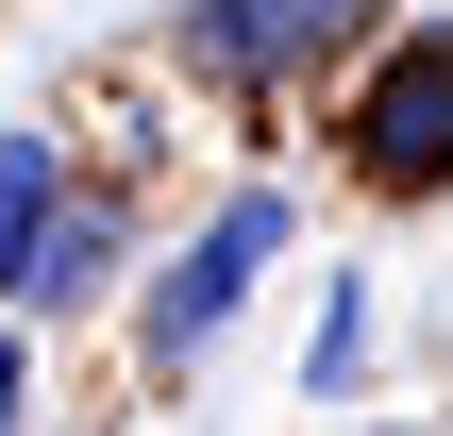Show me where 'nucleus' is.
I'll return each mask as SVG.
<instances>
[{
	"instance_id": "nucleus-1",
	"label": "nucleus",
	"mask_w": 453,
	"mask_h": 436,
	"mask_svg": "<svg viewBox=\"0 0 453 436\" xmlns=\"http://www.w3.org/2000/svg\"><path fill=\"white\" fill-rule=\"evenodd\" d=\"M269 252H286V202H219V218H202V252H185V269L151 286V353L185 370V353H202V336L235 319V286H252Z\"/></svg>"
},
{
	"instance_id": "nucleus-2",
	"label": "nucleus",
	"mask_w": 453,
	"mask_h": 436,
	"mask_svg": "<svg viewBox=\"0 0 453 436\" xmlns=\"http://www.w3.org/2000/svg\"><path fill=\"white\" fill-rule=\"evenodd\" d=\"M353 151H370V185H453V34L353 101Z\"/></svg>"
},
{
	"instance_id": "nucleus-3",
	"label": "nucleus",
	"mask_w": 453,
	"mask_h": 436,
	"mask_svg": "<svg viewBox=\"0 0 453 436\" xmlns=\"http://www.w3.org/2000/svg\"><path fill=\"white\" fill-rule=\"evenodd\" d=\"M185 34H202L235 84H286V67H319L336 34H370V0H185Z\"/></svg>"
},
{
	"instance_id": "nucleus-4",
	"label": "nucleus",
	"mask_w": 453,
	"mask_h": 436,
	"mask_svg": "<svg viewBox=\"0 0 453 436\" xmlns=\"http://www.w3.org/2000/svg\"><path fill=\"white\" fill-rule=\"evenodd\" d=\"M34 218H50V134H0V286H17Z\"/></svg>"
},
{
	"instance_id": "nucleus-5",
	"label": "nucleus",
	"mask_w": 453,
	"mask_h": 436,
	"mask_svg": "<svg viewBox=\"0 0 453 436\" xmlns=\"http://www.w3.org/2000/svg\"><path fill=\"white\" fill-rule=\"evenodd\" d=\"M0 420H17V336H0Z\"/></svg>"
}]
</instances>
